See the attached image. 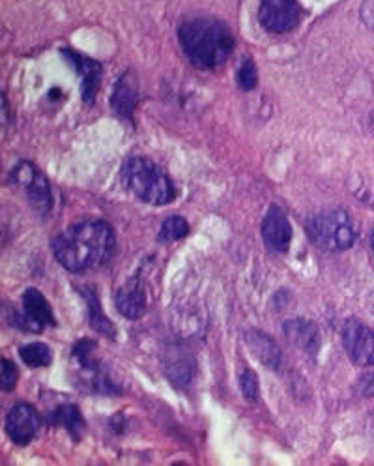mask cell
<instances>
[{"label": "cell", "mask_w": 374, "mask_h": 466, "mask_svg": "<svg viewBox=\"0 0 374 466\" xmlns=\"http://www.w3.org/2000/svg\"><path fill=\"white\" fill-rule=\"evenodd\" d=\"M114 245V231L102 219H85L51 240L55 259L73 274L104 266L113 255Z\"/></svg>", "instance_id": "obj_1"}, {"label": "cell", "mask_w": 374, "mask_h": 466, "mask_svg": "<svg viewBox=\"0 0 374 466\" xmlns=\"http://www.w3.org/2000/svg\"><path fill=\"white\" fill-rule=\"evenodd\" d=\"M187 60L198 69H215L229 60L234 38L227 24L214 17H189L178 29Z\"/></svg>", "instance_id": "obj_2"}, {"label": "cell", "mask_w": 374, "mask_h": 466, "mask_svg": "<svg viewBox=\"0 0 374 466\" xmlns=\"http://www.w3.org/2000/svg\"><path fill=\"white\" fill-rule=\"evenodd\" d=\"M122 180L135 197L146 205L163 206L174 199V186L165 170L152 160L135 156L122 167Z\"/></svg>", "instance_id": "obj_3"}, {"label": "cell", "mask_w": 374, "mask_h": 466, "mask_svg": "<svg viewBox=\"0 0 374 466\" xmlns=\"http://www.w3.org/2000/svg\"><path fill=\"white\" fill-rule=\"evenodd\" d=\"M306 231L316 248L324 251L351 250L358 236L354 217L341 206L324 208L313 214L307 219Z\"/></svg>", "instance_id": "obj_4"}, {"label": "cell", "mask_w": 374, "mask_h": 466, "mask_svg": "<svg viewBox=\"0 0 374 466\" xmlns=\"http://www.w3.org/2000/svg\"><path fill=\"white\" fill-rule=\"evenodd\" d=\"M12 182L24 191V197L29 199L31 206L45 215L53 206V193L41 170L31 161H21L12 170Z\"/></svg>", "instance_id": "obj_5"}, {"label": "cell", "mask_w": 374, "mask_h": 466, "mask_svg": "<svg viewBox=\"0 0 374 466\" xmlns=\"http://www.w3.org/2000/svg\"><path fill=\"white\" fill-rule=\"evenodd\" d=\"M302 8L297 0H260L259 21L271 34H285L297 27Z\"/></svg>", "instance_id": "obj_6"}, {"label": "cell", "mask_w": 374, "mask_h": 466, "mask_svg": "<svg viewBox=\"0 0 374 466\" xmlns=\"http://www.w3.org/2000/svg\"><path fill=\"white\" fill-rule=\"evenodd\" d=\"M342 343L348 358L360 367L374 365V332L363 323L351 318L342 326Z\"/></svg>", "instance_id": "obj_7"}, {"label": "cell", "mask_w": 374, "mask_h": 466, "mask_svg": "<svg viewBox=\"0 0 374 466\" xmlns=\"http://www.w3.org/2000/svg\"><path fill=\"white\" fill-rule=\"evenodd\" d=\"M14 323L24 330L41 332L43 326H55L57 318L43 294L36 288H29L23 294V313L14 316Z\"/></svg>", "instance_id": "obj_8"}, {"label": "cell", "mask_w": 374, "mask_h": 466, "mask_svg": "<svg viewBox=\"0 0 374 466\" xmlns=\"http://www.w3.org/2000/svg\"><path fill=\"white\" fill-rule=\"evenodd\" d=\"M40 429V416L36 408L29 403H17L10 408L6 416V433L12 438V443L17 446L29 444L38 434Z\"/></svg>", "instance_id": "obj_9"}, {"label": "cell", "mask_w": 374, "mask_h": 466, "mask_svg": "<svg viewBox=\"0 0 374 466\" xmlns=\"http://www.w3.org/2000/svg\"><path fill=\"white\" fill-rule=\"evenodd\" d=\"M262 240L266 243V248L271 251L283 253L288 250V245L292 242V227L287 214L279 206H271L264 219H262Z\"/></svg>", "instance_id": "obj_10"}, {"label": "cell", "mask_w": 374, "mask_h": 466, "mask_svg": "<svg viewBox=\"0 0 374 466\" xmlns=\"http://www.w3.org/2000/svg\"><path fill=\"white\" fill-rule=\"evenodd\" d=\"M116 309L126 318H139L146 311V292L141 278H132L116 290Z\"/></svg>", "instance_id": "obj_11"}, {"label": "cell", "mask_w": 374, "mask_h": 466, "mask_svg": "<svg viewBox=\"0 0 374 466\" xmlns=\"http://www.w3.org/2000/svg\"><path fill=\"white\" fill-rule=\"evenodd\" d=\"M245 343L251 354L268 370H279L283 363V354L276 341H273L268 334L260 330H249L245 332Z\"/></svg>", "instance_id": "obj_12"}, {"label": "cell", "mask_w": 374, "mask_h": 466, "mask_svg": "<svg viewBox=\"0 0 374 466\" xmlns=\"http://www.w3.org/2000/svg\"><path fill=\"white\" fill-rule=\"evenodd\" d=\"M137 102H139L137 79L132 71H126L114 85V90L111 96V107L122 118H132Z\"/></svg>", "instance_id": "obj_13"}, {"label": "cell", "mask_w": 374, "mask_h": 466, "mask_svg": "<svg viewBox=\"0 0 374 466\" xmlns=\"http://www.w3.org/2000/svg\"><path fill=\"white\" fill-rule=\"evenodd\" d=\"M66 59L73 64V68L78 69L83 76V100L90 105L94 102V96L99 88V78H102V66L99 62L83 57L75 51H62Z\"/></svg>", "instance_id": "obj_14"}, {"label": "cell", "mask_w": 374, "mask_h": 466, "mask_svg": "<svg viewBox=\"0 0 374 466\" xmlns=\"http://www.w3.org/2000/svg\"><path fill=\"white\" fill-rule=\"evenodd\" d=\"M283 330L288 341L294 343L297 349H302L309 354H315L318 351L320 337L316 326L311 321H306V318H294V321L285 323Z\"/></svg>", "instance_id": "obj_15"}, {"label": "cell", "mask_w": 374, "mask_h": 466, "mask_svg": "<svg viewBox=\"0 0 374 466\" xmlns=\"http://www.w3.org/2000/svg\"><path fill=\"white\" fill-rule=\"evenodd\" d=\"M167 375L172 380V384L177 386H186L189 384L193 373H195V361L191 358V354H187L182 349L174 347L169 354H167Z\"/></svg>", "instance_id": "obj_16"}, {"label": "cell", "mask_w": 374, "mask_h": 466, "mask_svg": "<svg viewBox=\"0 0 374 466\" xmlns=\"http://www.w3.org/2000/svg\"><path fill=\"white\" fill-rule=\"evenodd\" d=\"M49 424L64 427L73 440H79L83 429H85V420L79 412V408L75 405H60L49 414Z\"/></svg>", "instance_id": "obj_17"}, {"label": "cell", "mask_w": 374, "mask_h": 466, "mask_svg": "<svg viewBox=\"0 0 374 466\" xmlns=\"http://www.w3.org/2000/svg\"><path fill=\"white\" fill-rule=\"evenodd\" d=\"M81 294L87 298V304H88V313H90V324L92 328L97 332V334H104L107 337H114L116 330L114 326L109 323V318L105 316L104 309H102V304H99V298L97 294L94 292L92 287H85L81 288Z\"/></svg>", "instance_id": "obj_18"}, {"label": "cell", "mask_w": 374, "mask_h": 466, "mask_svg": "<svg viewBox=\"0 0 374 466\" xmlns=\"http://www.w3.org/2000/svg\"><path fill=\"white\" fill-rule=\"evenodd\" d=\"M19 356L29 367H45L53 361L51 351L43 343H31V345L21 347Z\"/></svg>", "instance_id": "obj_19"}, {"label": "cell", "mask_w": 374, "mask_h": 466, "mask_svg": "<svg viewBox=\"0 0 374 466\" xmlns=\"http://www.w3.org/2000/svg\"><path fill=\"white\" fill-rule=\"evenodd\" d=\"M187 234H189V225L186 219L182 215H170L161 225L160 240L161 242H177Z\"/></svg>", "instance_id": "obj_20"}, {"label": "cell", "mask_w": 374, "mask_h": 466, "mask_svg": "<svg viewBox=\"0 0 374 466\" xmlns=\"http://www.w3.org/2000/svg\"><path fill=\"white\" fill-rule=\"evenodd\" d=\"M259 76H257V68L253 64L251 59H243L240 68H238V85L242 90H253L257 87Z\"/></svg>", "instance_id": "obj_21"}, {"label": "cell", "mask_w": 374, "mask_h": 466, "mask_svg": "<svg viewBox=\"0 0 374 466\" xmlns=\"http://www.w3.org/2000/svg\"><path fill=\"white\" fill-rule=\"evenodd\" d=\"M240 388H242V394L245 399L255 401L259 397V377L251 370L242 371Z\"/></svg>", "instance_id": "obj_22"}, {"label": "cell", "mask_w": 374, "mask_h": 466, "mask_svg": "<svg viewBox=\"0 0 374 466\" xmlns=\"http://www.w3.org/2000/svg\"><path fill=\"white\" fill-rule=\"evenodd\" d=\"M0 365H3V371H0V382H3V389L12 391L17 382V367L14 365V361H10L6 358H3Z\"/></svg>", "instance_id": "obj_23"}, {"label": "cell", "mask_w": 374, "mask_h": 466, "mask_svg": "<svg viewBox=\"0 0 374 466\" xmlns=\"http://www.w3.org/2000/svg\"><path fill=\"white\" fill-rule=\"evenodd\" d=\"M360 15H361V21L365 23V27H369L374 32V0H363Z\"/></svg>", "instance_id": "obj_24"}, {"label": "cell", "mask_w": 374, "mask_h": 466, "mask_svg": "<svg viewBox=\"0 0 374 466\" xmlns=\"http://www.w3.org/2000/svg\"><path fill=\"white\" fill-rule=\"evenodd\" d=\"M358 388H360V394L363 397H372L374 396V370L360 379Z\"/></svg>", "instance_id": "obj_25"}, {"label": "cell", "mask_w": 374, "mask_h": 466, "mask_svg": "<svg viewBox=\"0 0 374 466\" xmlns=\"http://www.w3.org/2000/svg\"><path fill=\"white\" fill-rule=\"evenodd\" d=\"M370 130H372V133H374V113H372V116H370Z\"/></svg>", "instance_id": "obj_26"}, {"label": "cell", "mask_w": 374, "mask_h": 466, "mask_svg": "<svg viewBox=\"0 0 374 466\" xmlns=\"http://www.w3.org/2000/svg\"><path fill=\"white\" fill-rule=\"evenodd\" d=\"M370 431H372V434H374V414H372V418H370Z\"/></svg>", "instance_id": "obj_27"}, {"label": "cell", "mask_w": 374, "mask_h": 466, "mask_svg": "<svg viewBox=\"0 0 374 466\" xmlns=\"http://www.w3.org/2000/svg\"><path fill=\"white\" fill-rule=\"evenodd\" d=\"M370 243H372V250H374V229H372V233H370Z\"/></svg>", "instance_id": "obj_28"}]
</instances>
